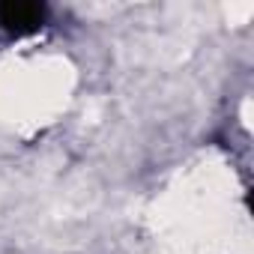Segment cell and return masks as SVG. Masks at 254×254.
Returning <instances> with one entry per match:
<instances>
[{"label":"cell","mask_w":254,"mask_h":254,"mask_svg":"<svg viewBox=\"0 0 254 254\" xmlns=\"http://www.w3.org/2000/svg\"><path fill=\"white\" fill-rule=\"evenodd\" d=\"M45 18V6L39 3H0V27L12 33L36 30Z\"/></svg>","instance_id":"1"}]
</instances>
